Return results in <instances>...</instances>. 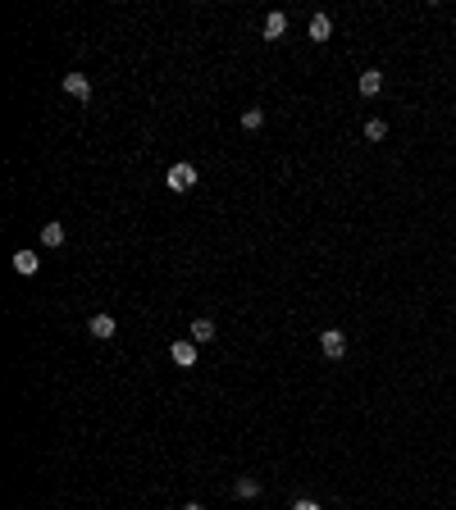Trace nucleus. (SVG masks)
Wrapping results in <instances>:
<instances>
[{
	"instance_id": "nucleus-1",
	"label": "nucleus",
	"mask_w": 456,
	"mask_h": 510,
	"mask_svg": "<svg viewBox=\"0 0 456 510\" xmlns=\"http://www.w3.org/2000/svg\"><path fill=\"white\" fill-rule=\"evenodd\" d=\"M164 187H169V191H192V187H197V165H187V160L169 165V173H164Z\"/></svg>"
},
{
	"instance_id": "nucleus-2",
	"label": "nucleus",
	"mask_w": 456,
	"mask_h": 510,
	"mask_svg": "<svg viewBox=\"0 0 456 510\" xmlns=\"http://www.w3.org/2000/svg\"><path fill=\"white\" fill-rule=\"evenodd\" d=\"M319 351H324L328 360H343L347 355V333L343 329H324L319 333Z\"/></svg>"
},
{
	"instance_id": "nucleus-3",
	"label": "nucleus",
	"mask_w": 456,
	"mask_h": 510,
	"mask_svg": "<svg viewBox=\"0 0 456 510\" xmlns=\"http://www.w3.org/2000/svg\"><path fill=\"white\" fill-rule=\"evenodd\" d=\"M169 360L178 364V369H192V364H197V342H192V338H178V342L169 346Z\"/></svg>"
},
{
	"instance_id": "nucleus-4",
	"label": "nucleus",
	"mask_w": 456,
	"mask_h": 510,
	"mask_svg": "<svg viewBox=\"0 0 456 510\" xmlns=\"http://www.w3.org/2000/svg\"><path fill=\"white\" fill-rule=\"evenodd\" d=\"M64 96H73V101H92V78H87V73H64Z\"/></svg>"
},
{
	"instance_id": "nucleus-5",
	"label": "nucleus",
	"mask_w": 456,
	"mask_h": 510,
	"mask_svg": "<svg viewBox=\"0 0 456 510\" xmlns=\"http://www.w3.org/2000/svg\"><path fill=\"white\" fill-rule=\"evenodd\" d=\"M87 333H92L96 342H110L114 333H119V324H114L110 314H92V319H87Z\"/></svg>"
},
{
	"instance_id": "nucleus-6",
	"label": "nucleus",
	"mask_w": 456,
	"mask_h": 510,
	"mask_svg": "<svg viewBox=\"0 0 456 510\" xmlns=\"http://www.w3.org/2000/svg\"><path fill=\"white\" fill-rule=\"evenodd\" d=\"M356 91H361L365 101H374V96L383 91V73H379V69H365L361 78H356Z\"/></svg>"
},
{
	"instance_id": "nucleus-7",
	"label": "nucleus",
	"mask_w": 456,
	"mask_h": 510,
	"mask_svg": "<svg viewBox=\"0 0 456 510\" xmlns=\"http://www.w3.org/2000/svg\"><path fill=\"white\" fill-rule=\"evenodd\" d=\"M306 37L315 46H324L328 37H333V18H328V14H315V18H310V27H306Z\"/></svg>"
},
{
	"instance_id": "nucleus-8",
	"label": "nucleus",
	"mask_w": 456,
	"mask_h": 510,
	"mask_svg": "<svg viewBox=\"0 0 456 510\" xmlns=\"http://www.w3.org/2000/svg\"><path fill=\"white\" fill-rule=\"evenodd\" d=\"M187 338L197 342V346L215 342V319H192V324H187Z\"/></svg>"
},
{
	"instance_id": "nucleus-9",
	"label": "nucleus",
	"mask_w": 456,
	"mask_h": 510,
	"mask_svg": "<svg viewBox=\"0 0 456 510\" xmlns=\"http://www.w3.org/2000/svg\"><path fill=\"white\" fill-rule=\"evenodd\" d=\"M288 37V14H265V42H283Z\"/></svg>"
},
{
	"instance_id": "nucleus-10",
	"label": "nucleus",
	"mask_w": 456,
	"mask_h": 510,
	"mask_svg": "<svg viewBox=\"0 0 456 510\" xmlns=\"http://www.w3.org/2000/svg\"><path fill=\"white\" fill-rule=\"evenodd\" d=\"M233 497H242V502H256V497H260V478L242 474L238 483H233Z\"/></svg>"
},
{
	"instance_id": "nucleus-11",
	"label": "nucleus",
	"mask_w": 456,
	"mask_h": 510,
	"mask_svg": "<svg viewBox=\"0 0 456 510\" xmlns=\"http://www.w3.org/2000/svg\"><path fill=\"white\" fill-rule=\"evenodd\" d=\"M14 269H18V274H23V278H32L37 269H42V260H37L32 251H14Z\"/></svg>"
},
{
	"instance_id": "nucleus-12",
	"label": "nucleus",
	"mask_w": 456,
	"mask_h": 510,
	"mask_svg": "<svg viewBox=\"0 0 456 510\" xmlns=\"http://www.w3.org/2000/svg\"><path fill=\"white\" fill-rule=\"evenodd\" d=\"M42 246H64V224L60 219H51V224L42 228Z\"/></svg>"
},
{
	"instance_id": "nucleus-13",
	"label": "nucleus",
	"mask_w": 456,
	"mask_h": 510,
	"mask_svg": "<svg viewBox=\"0 0 456 510\" xmlns=\"http://www.w3.org/2000/svg\"><path fill=\"white\" fill-rule=\"evenodd\" d=\"M242 128L260 132V128H265V110H242Z\"/></svg>"
},
{
	"instance_id": "nucleus-14",
	"label": "nucleus",
	"mask_w": 456,
	"mask_h": 510,
	"mask_svg": "<svg viewBox=\"0 0 456 510\" xmlns=\"http://www.w3.org/2000/svg\"><path fill=\"white\" fill-rule=\"evenodd\" d=\"M388 137V123L383 119H370V123H365V141H383Z\"/></svg>"
},
{
	"instance_id": "nucleus-15",
	"label": "nucleus",
	"mask_w": 456,
	"mask_h": 510,
	"mask_svg": "<svg viewBox=\"0 0 456 510\" xmlns=\"http://www.w3.org/2000/svg\"><path fill=\"white\" fill-rule=\"evenodd\" d=\"M292 510H319V502H310V497H302V502H292Z\"/></svg>"
},
{
	"instance_id": "nucleus-16",
	"label": "nucleus",
	"mask_w": 456,
	"mask_h": 510,
	"mask_svg": "<svg viewBox=\"0 0 456 510\" xmlns=\"http://www.w3.org/2000/svg\"><path fill=\"white\" fill-rule=\"evenodd\" d=\"M183 510H206V506H201V502H187V506H183Z\"/></svg>"
}]
</instances>
